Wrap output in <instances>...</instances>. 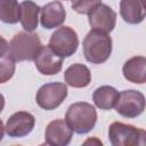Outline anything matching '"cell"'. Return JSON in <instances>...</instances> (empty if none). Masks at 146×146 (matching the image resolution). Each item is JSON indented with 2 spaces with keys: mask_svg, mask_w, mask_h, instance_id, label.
Listing matches in <instances>:
<instances>
[{
  "mask_svg": "<svg viewBox=\"0 0 146 146\" xmlns=\"http://www.w3.org/2000/svg\"><path fill=\"white\" fill-rule=\"evenodd\" d=\"M82 47L87 62L91 64H103L110 58L113 43L108 33L92 29L84 36Z\"/></svg>",
  "mask_w": 146,
  "mask_h": 146,
  "instance_id": "1",
  "label": "cell"
},
{
  "mask_svg": "<svg viewBox=\"0 0 146 146\" xmlns=\"http://www.w3.org/2000/svg\"><path fill=\"white\" fill-rule=\"evenodd\" d=\"M65 121L71 129L79 133L84 135L91 131L97 122V112L95 106L86 102H78L68 106Z\"/></svg>",
  "mask_w": 146,
  "mask_h": 146,
  "instance_id": "2",
  "label": "cell"
},
{
  "mask_svg": "<svg viewBox=\"0 0 146 146\" xmlns=\"http://www.w3.org/2000/svg\"><path fill=\"white\" fill-rule=\"evenodd\" d=\"M42 43L40 36L33 32H18L16 33L8 48V55L15 62H31L34 60Z\"/></svg>",
  "mask_w": 146,
  "mask_h": 146,
  "instance_id": "3",
  "label": "cell"
},
{
  "mask_svg": "<svg viewBox=\"0 0 146 146\" xmlns=\"http://www.w3.org/2000/svg\"><path fill=\"white\" fill-rule=\"evenodd\" d=\"M108 140L113 146H143L146 141V132L132 124L115 121L108 128Z\"/></svg>",
  "mask_w": 146,
  "mask_h": 146,
  "instance_id": "4",
  "label": "cell"
},
{
  "mask_svg": "<svg viewBox=\"0 0 146 146\" xmlns=\"http://www.w3.org/2000/svg\"><path fill=\"white\" fill-rule=\"evenodd\" d=\"M48 46L55 54L64 59L75 54L79 47V38L72 27L60 26L51 34Z\"/></svg>",
  "mask_w": 146,
  "mask_h": 146,
  "instance_id": "5",
  "label": "cell"
},
{
  "mask_svg": "<svg viewBox=\"0 0 146 146\" xmlns=\"http://www.w3.org/2000/svg\"><path fill=\"white\" fill-rule=\"evenodd\" d=\"M114 107L123 117H137L145 110V96L143 92L135 89L123 90L119 94Z\"/></svg>",
  "mask_w": 146,
  "mask_h": 146,
  "instance_id": "6",
  "label": "cell"
},
{
  "mask_svg": "<svg viewBox=\"0 0 146 146\" xmlns=\"http://www.w3.org/2000/svg\"><path fill=\"white\" fill-rule=\"evenodd\" d=\"M67 97V86L63 82H50L41 86L36 91V104L46 110L51 111L57 108Z\"/></svg>",
  "mask_w": 146,
  "mask_h": 146,
  "instance_id": "7",
  "label": "cell"
},
{
  "mask_svg": "<svg viewBox=\"0 0 146 146\" xmlns=\"http://www.w3.org/2000/svg\"><path fill=\"white\" fill-rule=\"evenodd\" d=\"M35 125V117L25 111L14 113L5 125L6 133L11 138H22L30 135Z\"/></svg>",
  "mask_w": 146,
  "mask_h": 146,
  "instance_id": "8",
  "label": "cell"
},
{
  "mask_svg": "<svg viewBox=\"0 0 146 146\" xmlns=\"http://www.w3.org/2000/svg\"><path fill=\"white\" fill-rule=\"evenodd\" d=\"M88 21L94 30L110 33L116 24V13L107 5L100 3L88 14Z\"/></svg>",
  "mask_w": 146,
  "mask_h": 146,
  "instance_id": "9",
  "label": "cell"
},
{
  "mask_svg": "<svg viewBox=\"0 0 146 146\" xmlns=\"http://www.w3.org/2000/svg\"><path fill=\"white\" fill-rule=\"evenodd\" d=\"M73 137V130L65 120L58 119L51 121L44 132L46 144L52 146H66L71 143Z\"/></svg>",
  "mask_w": 146,
  "mask_h": 146,
  "instance_id": "10",
  "label": "cell"
},
{
  "mask_svg": "<svg viewBox=\"0 0 146 146\" xmlns=\"http://www.w3.org/2000/svg\"><path fill=\"white\" fill-rule=\"evenodd\" d=\"M36 70L43 75H55L62 71L63 58L55 54L49 46H42L34 58Z\"/></svg>",
  "mask_w": 146,
  "mask_h": 146,
  "instance_id": "11",
  "label": "cell"
},
{
  "mask_svg": "<svg viewBox=\"0 0 146 146\" xmlns=\"http://www.w3.org/2000/svg\"><path fill=\"white\" fill-rule=\"evenodd\" d=\"M66 18V10L62 2L51 1L40 9V22L42 27L51 30L60 26Z\"/></svg>",
  "mask_w": 146,
  "mask_h": 146,
  "instance_id": "12",
  "label": "cell"
},
{
  "mask_svg": "<svg viewBox=\"0 0 146 146\" xmlns=\"http://www.w3.org/2000/svg\"><path fill=\"white\" fill-rule=\"evenodd\" d=\"M122 73L125 80L132 83L143 84L146 82V58L144 56H135L128 59L123 67Z\"/></svg>",
  "mask_w": 146,
  "mask_h": 146,
  "instance_id": "13",
  "label": "cell"
},
{
  "mask_svg": "<svg viewBox=\"0 0 146 146\" xmlns=\"http://www.w3.org/2000/svg\"><path fill=\"white\" fill-rule=\"evenodd\" d=\"M146 14L144 0H121L120 15L128 24H139L144 21Z\"/></svg>",
  "mask_w": 146,
  "mask_h": 146,
  "instance_id": "14",
  "label": "cell"
},
{
  "mask_svg": "<svg viewBox=\"0 0 146 146\" xmlns=\"http://www.w3.org/2000/svg\"><path fill=\"white\" fill-rule=\"evenodd\" d=\"M64 79L72 88H84L91 82V73L86 65L75 63L66 68Z\"/></svg>",
  "mask_w": 146,
  "mask_h": 146,
  "instance_id": "15",
  "label": "cell"
},
{
  "mask_svg": "<svg viewBox=\"0 0 146 146\" xmlns=\"http://www.w3.org/2000/svg\"><path fill=\"white\" fill-rule=\"evenodd\" d=\"M40 7L31 1L24 0L19 3V22L26 32H33L39 24Z\"/></svg>",
  "mask_w": 146,
  "mask_h": 146,
  "instance_id": "16",
  "label": "cell"
},
{
  "mask_svg": "<svg viewBox=\"0 0 146 146\" xmlns=\"http://www.w3.org/2000/svg\"><path fill=\"white\" fill-rule=\"evenodd\" d=\"M119 97V91L111 86H102L97 88L92 94V100L95 105L100 110H112Z\"/></svg>",
  "mask_w": 146,
  "mask_h": 146,
  "instance_id": "17",
  "label": "cell"
},
{
  "mask_svg": "<svg viewBox=\"0 0 146 146\" xmlns=\"http://www.w3.org/2000/svg\"><path fill=\"white\" fill-rule=\"evenodd\" d=\"M0 21L6 24H16L19 21L17 0H0Z\"/></svg>",
  "mask_w": 146,
  "mask_h": 146,
  "instance_id": "18",
  "label": "cell"
},
{
  "mask_svg": "<svg viewBox=\"0 0 146 146\" xmlns=\"http://www.w3.org/2000/svg\"><path fill=\"white\" fill-rule=\"evenodd\" d=\"M15 60L9 55L0 57V83H6L9 81L15 73Z\"/></svg>",
  "mask_w": 146,
  "mask_h": 146,
  "instance_id": "19",
  "label": "cell"
},
{
  "mask_svg": "<svg viewBox=\"0 0 146 146\" xmlns=\"http://www.w3.org/2000/svg\"><path fill=\"white\" fill-rule=\"evenodd\" d=\"M102 3V0H72V9L81 15H88L94 8Z\"/></svg>",
  "mask_w": 146,
  "mask_h": 146,
  "instance_id": "20",
  "label": "cell"
},
{
  "mask_svg": "<svg viewBox=\"0 0 146 146\" xmlns=\"http://www.w3.org/2000/svg\"><path fill=\"white\" fill-rule=\"evenodd\" d=\"M8 48H9L8 41L2 35H0V57L5 56L8 52Z\"/></svg>",
  "mask_w": 146,
  "mask_h": 146,
  "instance_id": "21",
  "label": "cell"
},
{
  "mask_svg": "<svg viewBox=\"0 0 146 146\" xmlns=\"http://www.w3.org/2000/svg\"><path fill=\"white\" fill-rule=\"evenodd\" d=\"M3 135H5V125H3V122L0 120V141L3 138Z\"/></svg>",
  "mask_w": 146,
  "mask_h": 146,
  "instance_id": "22",
  "label": "cell"
},
{
  "mask_svg": "<svg viewBox=\"0 0 146 146\" xmlns=\"http://www.w3.org/2000/svg\"><path fill=\"white\" fill-rule=\"evenodd\" d=\"M3 108H5V97H3V95L0 92V113L2 112Z\"/></svg>",
  "mask_w": 146,
  "mask_h": 146,
  "instance_id": "23",
  "label": "cell"
},
{
  "mask_svg": "<svg viewBox=\"0 0 146 146\" xmlns=\"http://www.w3.org/2000/svg\"><path fill=\"white\" fill-rule=\"evenodd\" d=\"M64 1H65V0H64Z\"/></svg>",
  "mask_w": 146,
  "mask_h": 146,
  "instance_id": "24",
  "label": "cell"
}]
</instances>
